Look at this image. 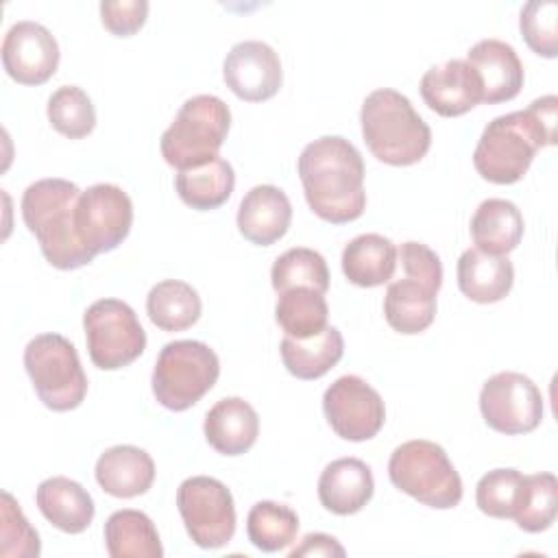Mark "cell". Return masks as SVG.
I'll return each mask as SVG.
<instances>
[{"label":"cell","instance_id":"28","mask_svg":"<svg viewBox=\"0 0 558 558\" xmlns=\"http://www.w3.org/2000/svg\"><path fill=\"white\" fill-rule=\"evenodd\" d=\"M279 351L290 375L296 379H318L340 362L344 340L336 327L327 325L318 336L307 340L283 336Z\"/></svg>","mask_w":558,"mask_h":558},{"label":"cell","instance_id":"26","mask_svg":"<svg viewBox=\"0 0 558 558\" xmlns=\"http://www.w3.org/2000/svg\"><path fill=\"white\" fill-rule=\"evenodd\" d=\"M342 272L360 288L388 283L397 268V246L379 233H362L342 251Z\"/></svg>","mask_w":558,"mask_h":558},{"label":"cell","instance_id":"37","mask_svg":"<svg viewBox=\"0 0 558 558\" xmlns=\"http://www.w3.org/2000/svg\"><path fill=\"white\" fill-rule=\"evenodd\" d=\"M523 475L517 469H493L475 486L477 508L495 519H512Z\"/></svg>","mask_w":558,"mask_h":558},{"label":"cell","instance_id":"32","mask_svg":"<svg viewBox=\"0 0 558 558\" xmlns=\"http://www.w3.org/2000/svg\"><path fill=\"white\" fill-rule=\"evenodd\" d=\"M558 514V480L554 473L523 475L512 519L525 532L547 530Z\"/></svg>","mask_w":558,"mask_h":558},{"label":"cell","instance_id":"22","mask_svg":"<svg viewBox=\"0 0 558 558\" xmlns=\"http://www.w3.org/2000/svg\"><path fill=\"white\" fill-rule=\"evenodd\" d=\"M35 504L46 521L65 534H81L94 519L92 495L74 480L54 475L37 486Z\"/></svg>","mask_w":558,"mask_h":558},{"label":"cell","instance_id":"9","mask_svg":"<svg viewBox=\"0 0 558 558\" xmlns=\"http://www.w3.org/2000/svg\"><path fill=\"white\" fill-rule=\"evenodd\" d=\"M89 360L102 371L135 362L146 349V331L133 307L120 299H98L83 314Z\"/></svg>","mask_w":558,"mask_h":558},{"label":"cell","instance_id":"3","mask_svg":"<svg viewBox=\"0 0 558 558\" xmlns=\"http://www.w3.org/2000/svg\"><path fill=\"white\" fill-rule=\"evenodd\" d=\"M81 190L68 179H39L22 194V220L37 238L46 262L59 270H74L96 257L78 240L74 209Z\"/></svg>","mask_w":558,"mask_h":558},{"label":"cell","instance_id":"41","mask_svg":"<svg viewBox=\"0 0 558 558\" xmlns=\"http://www.w3.org/2000/svg\"><path fill=\"white\" fill-rule=\"evenodd\" d=\"M288 556L290 558H301V556H338V558H342L344 547L333 536L323 534V532H314V534L303 536L301 545L290 549Z\"/></svg>","mask_w":558,"mask_h":558},{"label":"cell","instance_id":"25","mask_svg":"<svg viewBox=\"0 0 558 558\" xmlns=\"http://www.w3.org/2000/svg\"><path fill=\"white\" fill-rule=\"evenodd\" d=\"M523 216L512 201L486 198L471 218L475 248L488 255H508L523 238Z\"/></svg>","mask_w":558,"mask_h":558},{"label":"cell","instance_id":"24","mask_svg":"<svg viewBox=\"0 0 558 558\" xmlns=\"http://www.w3.org/2000/svg\"><path fill=\"white\" fill-rule=\"evenodd\" d=\"M436 294L438 290L425 281L403 275V279L388 283L384 296L386 323L405 336L425 331L436 316Z\"/></svg>","mask_w":558,"mask_h":558},{"label":"cell","instance_id":"21","mask_svg":"<svg viewBox=\"0 0 558 558\" xmlns=\"http://www.w3.org/2000/svg\"><path fill=\"white\" fill-rule=\"evenodd\" d=\"M94 473L107 495L131 499L144 495L153 486L155 462L135 445H116L100 453Z\"/></svg>","mask_w":558,"mask_h":558},{"label":"cell","instance_id":"4","mask_svg":"<svg viewBox=\"0 0 558 558\" xmlns=\"http://www.w3.org/2000/svg\"><path fill=\"white\" fill-rule=\"evenodd\" d=\"M362 137L379 161L388 166H412L432 146V131L416 113L410 98L397 89H373L360 111Z\"/></svg>","mask_w":558,"mask_h":558},{"label":"cell","instance_id":"6","mask_svg":"<svg viewBox=\"0 0 558 558\" xmlns=\"http://www.w3.org/2000/svg\"><path fill=\"white\" fill-rule=\"evenodd\" d=\"M388 477L395 488L416 501L449 510L462 499V480L447 451L432 440L401 442L388 460Z\"/></svg>","mask_w":558,"mask_h":558},{"label":"cell","instance_id":"29","mask_svg":"<svg viewBox=\"0 0 558 558\" xmlns=\"http://www.w3.org/2000/svg\"><path fill=\"white\" fill-rule=\"evenodd\" d=\"M174 187L181 201L198 211H209L229 201L235 187V172L227 159L220 155L196 168L179 170L174 177Z\"/></svg>","mask_w":558,"mask_h":558},{"label":"cell","instance_id":"5","mask_svg":"<svg viewBox=\"0 0 558 558\" xmlns=\"http://www.w3.org/2000/svg\"><path fill=\"white\" fill-rule=\"evenodd\" d=\"M231 126L227 102L214 94L187 98L177 111L172 124L159 140L161 157L177 170L196 168L218 157Z\"/></svg>","mask_w":558,"mask_h":558},{"label":"cell","instance_id":"20","mask_svg":"<svg viewBox=\"0 0 558 558\" xmlns=\"http://www.w3.org/2000/svg\"><path fill=\"white\" fill-rule=\"evenodd\" d=\"M203 432L218 453L242 456L257 440L259 416L242 397H225L207 410Z\"/></svg>","mask_w":558,"mask_h":558},{"label":"cell","instance_id":"38","mask_svg":"<svg viewBox=\"0 0 558 558\" xmlns=\"http://www.w3.org/2000/svg\"><path fill=\"white\" fill-rule=\"evenodd\" d=\"M0 556L4 558H35L39 556V536L26 521L11 493H2V527H0Z\"/></svg>","mask_w":558,"mask_h":558},{"label":"cell","instance_id":"30","mask_svg":"<svg viewBox=\"0 0 558 558\" xmlns=\"http://www.w3.org/2000/svg\"><path fill=\"white\" fill-rule=\"evenodd\" d=\"M198 292L179 279H163L155 283L146 296V312L155 327L163 331H183L201 318Z\"/></svg>","mask_w":558,"mask_h":558},{"label":"cell","instance_id":"35","mask_svg":"<svg viewBox=\"0 0 558 558\" xmlns=\"http://www.w3.org/2000/svg\"><path fill=\"white\" fill-rule=\"evenodd\" d=\"M48 120L54 131L70 140L89 135L96 126V109L87 92L76 85H61L48 98Z\"/></svg>","mask_w":558,"mask_h":558},{"label":"cell","instance_id":"8","mask_svg":"<svg viewBox=\"0 0 558 558\" xmlns=\"http://www.w3.org/2000/svg\"><path fill=\"white\" fill-rule=\"evenodd\" d=\"M24 368L46 408L68 412L83 403L87 377L74 344L61 333L35 336L24 349Z\"/></svg>","mask_w":558,"mask_h":558},{"label":"cell","instance_id":"15","mask_svg":"<svg viewBox=\"0 0 558 558\" xmlns=\"http://www.w3.org/2000/svg\"><path fill=\"white\" fill-rule=\"evenodd\" d=\"M227 87L246 102L272 98L283 81L279 54L259 39H244L231 46L222 63Z\"/></svg>","mask_w":558,"mask_h":558},{"label":"cell","instance_id":"33","mask_svg":"<svg viewBox=\"0 0 558 558\" xmlns=\"http://www.w3.org/2000/svg\"><path fill=\"white\" fill-rule=\"evenodd\" d=\"M299 532V517L296 512L277 501H257L246 517V536L248 541L266 551L275 554L286 549L294 543Z\"/></svg>","mask_w":558,"mask_h":558},{"label":"cell","instance_id":"12","mask_svg":"<svg viewBox=\"0 0 558 558\" xmlns=\"http://www.w3.org/2000/svg\"><path fill=\"white\" fill-rule=\"evenodd\" d=\"M133 225V203L113 183H96L81 192L74 209L78 240L94 255L113 251L129 235Z\"/></svg>","mask_w":558,"mask_h":558},{"label":"cell","instance_id":"7","mask_svg":"<svg viewBox=\"0 0 558 558\" xmlns=\"http://www.w3.org/2000/svg\"><path fill=\"white\" fill-rule=\"evenodd\" d=\"M220 362L214 349L201 340H174L163 344L153 368V395L172 410L183 412L198 403L218 381Z\"/></svg>","mask_w":558,"mask_h":558},{"label":"cell","instance_id":"10","mask_svg":"<svg viewBox=\"0 0 558 558\" xmlns=\"http://www.w3.org/2000/svg\"><path fill=\"white\" fill-rule=\"evenodd\" d=\"M177 508L190 538L203 549L225 547L235 534L233 495L216 477L183 480L177 488Z\"/></svg>","mask_w":558,"mask_h":558},{"label":"cell","instance_id":"27","mask_svg":"<svg viewBox=\"0 0 558 558\" xmlns=\"http://www.w3.org/2000/svg\"><path fill=\"white\" fill-rule=\"evenodd\" d=\"M105 547L111 558H161L159 532L148 514L124 508L105 521Z\"/></svg>","mask_w":558,"mask_h":558},{"label":"cell","instance_id":"23","mask_svg":"<svg viewBox=\"0 0 558 558\" xmlns=\"http://www.w3.org/2000/svg\"><path fill=\"white\" fill-rule=\"evenodd\" d=\"M458 288L475 303L501 301L514 283V268L506 255H488L480 248H466L458 259Z\"/></svg>","mask_w":558,"mask_h":558},{"label":"cell","instance_id":"16","mask_svg":"<svg viewBox=\"0 0 558 558\" xmlns=\"http://www.w3.org/2000/svg\"><path fill=\"white\" fill-rule=\"evenodd\" d=\"M425 105L442 118H456L482 102V81L466 59L432 65L421 78Z\"/></svg>","mask_w":558,"mask_h":558},{"label":"cell","instance_id":"39","mask_svg":"<svg viewBox=\"0 0 558 558\" xmlns=\"http://www.w3.org/2000/svg\"><path fill=\"white\" fill-rule=\"evenodd\" d=\"M397 259L401 262L403 275L414 277L418 281H425L434 290H440L442 286V264L440 257L423 242H403L397 248Z\"/></svg>","mask_w":558,"mask_h":558},{"label":"cell","instance_id":"18","mask_svg":"<svg viewBox=\"0 0 558 558\" xmlns=\"http://www.w3.org/2000/svg\"><path fill=\"white\" fill-rule=\"evenodd\" d=\"M292 220V205L277 185L251 187L238 207L240 233L257 246H270L281 240Z\"/></svg>","mask_w":558,"mask_h":558},{"label":"cell","instance_id":"13","mask_svg":"<svg viewBox=\"0 0 558 558\" xmlns=\"http://www.w3.org/2000/svg\"><path fill=\"white\" fill-rule=\"evenodd\" d=\"M323 412L329 427L351 442L371 440L386 421L381 395L360 375L338 377L323 395Z\"/></svg>","mask_w":558,"mask_h":558},{"label":"cell","instance_id":"40","mask_svg":"<svg viewBox=\"0 0 558 558\" xmlns=\"http://www.w3.org/2000/svg\"><path fill=\"white\" fill-rule=\"evenodd\" d=\"M146 15H148L146 0H102L100 2L102 26L118 37H129L137 33L144 26Z\"/></svg>","mask_w":558,"mask_h":558},{"label":"cell","instance_id":"1","mask_svg":"<svg viewBox=\"0 0 558 558\" xmlns=\"http://www.w3.org/2000/svg\"><path fill=\"white\" fill-rule=\"evenodd\" d=\"M558 98L554 94L532 100L525 109L490 120L473 150L477 174L497 185L523 179L534 155L556 144Z\"/></svg>","mask_w":558,"mask_h":558},{"label":"cell","instance_id":"31","mask_svg":"<svg viewBox=\"0 0 558 558\" xmlns=\"http://www.w3.org/2000/svg\"><path fill=\"white\" fill-rule=\"evenodd\" d=\"M329 305L325 294L312 288H290L279 292L275 305V320L286 336L296 340H307L318 336L327 327Z\"/></svg>","mask_w":558,"mask_h":558},{"label":"cell","instance_id":"36","mask_svg":"<svg viewBox=\"0 0 558 558\" xmlns=\"http://www.w3.org/2000/svg\"><path fill=\"white\" fill-rule=\"evenodd\" d=\"M519 28L525 44L541 57L558 54V2L530 0L519 15Z\"/></svg>","mask_w":558,"mask_h":558},{"label":"cell","instance_id":"2","mask_svg":"<svg viewBox=\"0 0 558 558\" xmlns=\"http://www.w3.org/2000/svg\"><path fill=\"white\" fill-rule=\"evenodd\" d=\"M296 172L318 218L344 225L364 214V159L347 137L323 135L310 142L299 155Z\"/></svg>","mask_w":558,"mask_h":558},{"label":"cell","instance_id":"19","mask_svg":"<svg viewBox=\"0 0 558 558\" xmlns=\"http://www.w3.org/2000/svg\"><path fill=\"white\" fill-rule=\"evenodd\" d=\"M371 466L360 458H338L318 477V499L325 510L347 517L360 512L373 497Z\"/></svg>","mask_w":558,"mask_h":558},{"label":"cell","instance_id":"14","mask_svg":"<svg viewBox=\"0 0 558 558\" xmlns=\"http://www.w3.org/2000/svg\"><path fill=\"white\" fill-rule=\"evenodd\" d=\"M2 65L20 85H41L57 72L59 44L44 24L20 20L2 39Z\"/></svg>","mask_w":558,"mask_h":558},{"label":"cell","instance_id":"34","mask_svg":"<svg viewBox=\"0 0 558 558\" xmlns=\"http://www.w3.org/2000/svg\"><path fill=\"white\" fill-rule=\"evenodd\" d=\"M270 281L277 294L299 286L325 294L329 290V268L318 251L307 246H294L275 259L270 268Z\"/></svg>","mask_w":558,"mask_h":558},{"label":"cell","instance_id":"17","mask_svg":"<svg viewBox=\"0 0 558 558\" xmlns=\"http://www.w3.org/2000/svg\"><path fill=\"white\" fill-rule=\"evenodd\" d=\"M482 81V102L497 105L512 100L523 87V63L517 50L501 39H482L466 52Z\"/></svg>","mask_w":558,"mask_h":558},{"label":"cell","instance_id":"11","mask_svg":"<svg viewBox=\"0 0 558 558\" xmlns=\"http://www.w3.org/2000/svg\"><path fill=\"white\" fill-rule=\"evenodd\" d=\"M480 412L486 425L499 434H527L543 421V395L527 375L501 371L484 381Z\"/></svg>","mask_w":558,"mask_h":558}]
</instances>
